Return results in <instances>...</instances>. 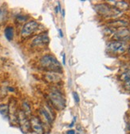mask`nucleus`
<instances>
[{"label":"nucleus","instance_id":"f257e3e1","mask_svg":"<svg viewBox=\"0 0 130 134\" xmlns=\"http://www.w3.org/2000/svg\"><path fill=\"white\" fill-rule=\"evenodd\" d=\"M40 64L42 68L50 71V72H61L62 70L61 65L58 61V59L51 54L44 55L41 60Z\"/></svg>","mask_w":130,"mask_h":134},{"label":"nucleus","instance_id":"f03ea898","mask_svg":"<svg viewBox=\"0 0 130 134\" xmlns=\"http://www.w3.org/2000/svg\"><path fill=\"white\" fill-rule=\"evenodd\" d=\"M49 97H50L53 106H54V108H56L57 109L61 110L66 107V100H65L64 97L59 90H51L49 93Z\"/></svg>","mask_w":130,"mask_h":134},{"label":"nucleus","instance_id":"7ed1b4c3","mask_svg":"<svg viewBox=\"0 0 130 134\" xmlns=\"http://www.w3.org/2000/svg\"><path fill=\"white\" fill-rule=\"evenodd\" d=\"M95 9L97 12H98L101 15H103L105 17H109V18L117 17L121 14V11L115 9L114 7H109L107 4H104V3L95 6Z\"/></svg>","mask_w":130,"mask_h":134},{"label":"nucleus","instance_id":"20e7f679","mask_svg":"<svg viewBox=\"0 0 130 134\" xmlns=\"http://www.w3.org/2000/svg\"><path fill=\"white\" fill-rule=\"evenodd\" d=\"M18 123L19 125L21 131L23 133H28L30 132L31 126L30 120L22 110H19L18 112Z\"/></svg>","mask_w":130,"mask_h":134},{"label":"nucleus","instance_id":"39448f33","mask_svg":"<svg viewBox=\"0 0 130 134\" xmlns=\"http://www.w3.org/2000/svg\"><path fill=\"white\" fill-rule=\"evenodd\" d=\"M38 26H39L38 23L36 21H34V20L26 23L24 25V26L22 27V31H21L22 37L27 38V37H30V35H32L38 30Z\"/></svg>","mask_w":130,"mask_h":134},{"label":"nucleus","instance_id":"423d86ee","mask_svg":"<svg viewBox=\"0 0 130 134\" xmlns=\"http://www.w3.org/2000/svg\"><path fill=\"white\" fill-rule=\"evenodd\" d=\"M17 103L15 100H11L8 105L9 112L8 117L10 119V122L11 125H16L18 123V110H17Z\"/></svg>","mask_w":130,"mask_h":134},{"label":"nucleus","instance_id":"0eeeda50","mask_svg":"<svg viewBox=\"0 0 130 134\" xmlns=\"http://www.w3.org/2000/svg\"><path fill=\"white\" fill-rule=\"evenodd\" d=\"M30 122L31 129L36 134H44V129L42 126V122L38 116H31L30 119Z\"/></svg>","mask_w":130,"mask_h":134},{"label":"nucleus","instance_id":"6e6552de","mask_svg":"<svg viewBox=\"0 0 130 134\" xmlns=\"http://www.w3.org/2000/svg\"><path fill=\"white\" fill-rule=\"evenodd\" d=\"M108 49L109 51L116 54L124 53L126 49V45L124 42L121 41H113L108 45Z\"/></svg>","mask_w":130,"mask_h":134},{"label":"nucleus","instance_id":"1a4fd4ad","mask_svg":"<svg viewBox=\"0 0 130 134\" xmlns=\"http://www.w3.org/2000/svg\"><path fill=\"white\" fill-rule=\"evenodd\" d=\"M50 42V38L46 34H42L40 35H38L32 42V45L34 46H46Z\"/></svg>","mask_w":130,"mask_h":134},{"label":"nucleus","instance_id":"9d476101","mask_svg":"<svg viewBox=\"0 0 130 134\" xmlns=\"http://www.w3.org/2000/svg\"><path fill=\"white\" fill-rule=\"evenodd\" d=\"M113 38L116 39V41H121L123 42L124 40H127L130 38V31L128 29H122L117 30L114 34Z\"/></svg>","mask_w":130,"mask_h":134},{"label":"nucleus","instance_id":"9b49d317","mask_svg":"<svg viewBox=\"0 0 130 134\" xmlns=\"http://www.w3.org/2000/svg\"><path fill=\"white\" fill-rule=\"evenodd\" d=\"M109 3H112L111 5L115 9L118 10L119 11H125L127 10L128 8V3L124 1H109Z\"/></svg>","mask_w":130,"mask_h":134},{"label":"nucleus","instance_id":"f8f14e48","mask_svg":"<svg viewBox=\"0 0 130 134\" xmlns=\"http://www.w3.org/2000/svg\"><path fill=\"white\" fill-rule=\"evenodd\" d=\"M45 79L46 81L50 82V83H55V82L60 81L61 77L56 72H50L45 75Z\"/></svg>","mask_w":130,"mask_h":134},{"label":"nucleus","instance_id":"ddd939ff","mask_svg":"<svg viewBox=\"0 0 130 134\" xmlns=\"http://www.w3.org/2000/svg\"><path fill=\"white\" fill-rule=\"evenodd\" d=\"M39 114L41 115L42 118V122L46 124V125H50L53 122V119L51 118V116L48 114V113L42 108L39 110Z\"/></svg>","mask_w":130,"mask_h":134},{"label":"nucleus","instance_id":"4468645a","mask_svg":"<svg viewBox=\"0 0 130 134\" xmlns=\"http://www.w3.org/2000/svg\"><path fill=\"white\" fill-rule=\"evenodd\" d=\"M4 34H5V37L8 41H12L13 38H14V28L10 26H7L5 28L4 30Z\"/></svg>","mask_w":130,"mask_h":134},{"label":"nucleus","instance_id":"2eb2a0df","mask_svg":"<svg viewBox=\"0 0 130 134\" xmlns=\"http://www.w3.org/2000/svg\"><path fill=\"white\" fill-rule=\"evenodd\" d=\"M8 112H9L8 105L7 104L0 105V113H1V115L3 117H5V118H8Z\"/></svg>","mask_w":130,"mask_h":134},{"label":"nucleus","instance_id":"dca6fc26","mask_svg":"<svg viewBox=\"0 0 130 134\" xmlns=\"http://www.w3.org/2000/svg\"><path fill=\"white\" fill-rule=\"evenodd\" d=\"M22 111L24 112V113H25L27 116H29L31 115L30 106V105H29L26 102H25L22 103Z\"/></svg>","mask_w":130,"mask_h":134},{"label":"nucleus","instance_id":"f3484780","mask_svg":"<svg viewBox=\"0 0 130 134\" xmlns=\"http://www.w3.org/2000/svg\"><path fill=\"white\" fill-rule=\"evenodd\" d=\"M120 79L122 81H127L130 80V70H128V71H126V72H125V73H123L121 75Z\"/></svg>","mask_w":130,"mask_h":134},{"label":"nucleus","instance_id":"a211bd4d","mask_svg":"<svg viewBox=\"0 0 130 134\" xmlns=\"http://www.w3.org/2000/svg\"><path fill=\"white\" fill-rule=\"evenodd\" d=\"M7 16V13L3 9H0V23H3Z\"/></svg>","mask_w":130,"mask_h":134},{"label":"nucleus","instance_id":"6ab92c4d","mask_svg":"<svg viewBox=\"0 0 130 134\" xmlns=\"http://www.w3.org/2000/svg\"><path fill=\"white\" fill-rule=\"evenodd\" d=\"M16 20H17L19 23H23L27 20V17L26 16H18L17 18H16Z\"/></svg>","mask_w":130,"mask_h":134},{"label":"nucleus","instance_id":"aec40b11","mask_svg":"<svg viewBox=\"0 0 130 134\" xmlns=\"http://www.w3.org/2000/svg\"><path fill=\"white\" fill-rule=\"evenodd\" d=\"M73 97H74V99L76 103H78L80 102V98H79V96L77 92H73Z\"/></svg>","mask_w":130,"mask_h":134},{"label":"nucleus","instance_id":"412c9836","mask_svg":"<svg viewBox=\"0 0 130 134\" xmlns=\"http://www.w3.org/2000/svg\"><path fill=\"white\" fill-rule=\"evenodd\" d=\"M124 87H125V89H126L128 90H130V80H128L127 81H125Z\"/></svg>","mask_w":130,"mask_h":134},{"label":"nucleus","instance_id":"4be33fe9","mask_svg":"<svg viewBox=\"0 0 130 134\" xmlns=\"http://www.w3.org/2000/svg\"><path fill=\"white\" fill-rule=\"evenodd\" d=\"M62 64L65 65H66V54H63V56H62Z\"/></svg>","mask_w":130,"mask_h":134},{"label":"nucleus","instance_id":"5701e85b","mask_svg":"<svg viewBox=\"0 0 130 134\" xmlns=\"http://www.w3.org/2000/svg\"><path fill=\"white\" fill-rule=\"evenodd\" d=\"M66 133H67V134H76V132H75V131H74V130H73V129H70V130H68Z\"/></svg>","mask_w":130,"mask_h":134},{"label":"nucleus","instance_id":"b1692460","mask_svg":"<svg viewBox=\"0 0 130 134\" xmlns=\"http://www.w3.org/2000/svg\"><path fill=\"white\" fill-rule=\"evenodd\" d=\"M75 121H76V116H75V117H74V120H73L72 123L70 125V127H73V126H74V123H75Z\"/></svg>","mask_w":130,"mask_h":134},{"label":"nucleus","instance_id":"393cba45","mask_svg":"<svg viewBox=\"0 0 130 134\" xmlns=\"http://www.w3.org/2000/svg\"><path fill=\"white\" fill-rule=\"evenodd\" d=\"M58 33H59L60 37H61V38H63V33H62V31H61V29H58Z\"/></svg>","mask_w":130,"mask_h":134},{"label":"nucleus","instance_id":"a878e982","mask_svg":"<svg viewBox=\"0 0 130 134\" xmlns=\"http://www.w3.org/2000/svg\"><path fill=\"white\" fill-rule=\"evenodd\" d=\"M7 90H9V91H11V92H13V91H14V89H13L12 87H7Z\"/></svg>","mask_w":130,"mask_h":134},{"label":"nucleus","instance_id":"bb28decb","mask_svg":"<svg viewBox=\"0 0 130 134\" xmlns=\"http://www.w3.org/2000/svg\"><path fill=\"white\" fill-rule=\"evenodd\" d=\"M54 10H55V13L57 14L59 10H58V7L57 6V7H55V8H54Z\"/></svg>","mask_w":130,"mask_h":134},{"label":"nucleus","instance_id":"cd10ccee","mask_svg":"<svg viewBox=\"0 0 130 134\" xmlns=\"http://www.w3.org/2000/svg\"><path fill=\"white\" fill-rule=\"evenodd\" d=\"M61 11H62V17H65V10H62Z\"/></svg>","mask_w":130,"mask_h":134},{"label":"nucleus","instance_id":"c85d7f7f","mask_svg":"<svg viewBox=\"0 0 130 134\" xmlns=\"http://www.w3.org/2000/svg\"><path fill=\"white\" fill-rule=\"evenodd\" d=\"M128 53H129V54H130V47H129V49H128Z\"/></svg>","mask_w":130,"mask_h":134},{"label":"nucleus","instance_id":"c756f323","mask_svg":"<svg viewBox=\"0 0 130 134\" xmlns=\"http://www.w3.org/2000/svg\"><path fill=\"white\" fill-rule=\"evenodd\" d=\"M76 134H81V133H79V132H77Z\"/></svg>","mask_w":130,"mask_h":134}]
</instances>
